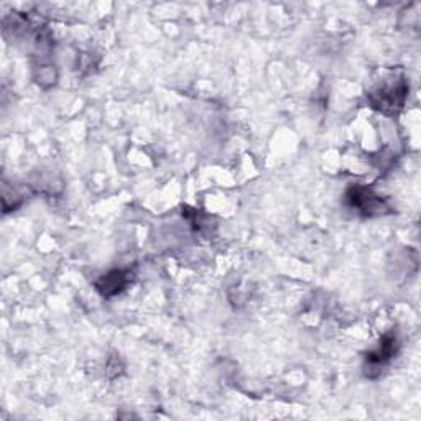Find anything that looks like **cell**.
Wrapping results in <instances>:
<instances>
[{
    "label": "cell",
    "instance_id": "277c9868",
    "mask_svg": "<svg viewBox=\"0 0 421 421\" xmlns=\"http://www.w3.org/2000/svg\"><path fill=\"white\" fill-rule=\"evenodd\" d=\"M395 347H396L395 336H387V338H384V340H382L380 347H378L375 352L368 354V356H371L368 357V364H372V366H377V367L384 366V364L395 354Z\"/></svg>",
    "mask_w": 421,
    "mask_h": 421
},
{
    "label": "cell",
    "instance_id": "7a4b0ae2",
    "mask_svg": "<svg viewBox=\"0 0 421 421\" xmlns=\"http://www.w3.org/2000/svg\"><path fill=\"white\" fill-rule=\"evenodd\" d=\"M347 201L349 205L364 212V214H380L385 207L384 201L378 200V196H373L368 189L361 186L349 189Z\"/></svg>",
    "mask_w": 421,
    "mask_h": 421
},
{
    "label": "cell",
    "instance_id": "6da1fadb",
    "mask_svg": "<svg viewBox=\"0 0 421 421\" xmlns=\"http://www.w3.org/2000/svg\"><path fill=\"white\" fill-rule=\"evenodd\" d=\"M390 81H384V84H378L375 91L371 92V101L375 107L384 109V111H394L396 107H401L406 97V83L405 79L389 78Z\"/></svg>",
    "mask_w": 421,
    "mask_h": 421
},
{
    "label": "cell",
    "instance_id": "3957f363",
    "mask_svg": "<svg viewBox=\"0 0 421 421\" xmlns=\"http://www.w3.org/2000/svg\"><path fill=\"white\" fill-rule=\"evenodd\" d=\"M127 282H129V278H127V273L124 272H112L109 273L102 278L101 282L97 283L99 291L104 293V295H113V293H119L125 288Z\"/></svg>",
    "mask_w": 421,
    "mask_h": 421
}]
</instances>
